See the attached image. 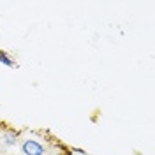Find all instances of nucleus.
<instances>
[{
	"label": "nucleus",
	"mask_w": 155,
	"mask_h": 155,
	"mask_svg": "<svg viewBox=\"0 0 155 155\" xmlns=\"http://www.w3.org/2000/svg\"><path fill=\"white\" fill-rule=\"evenodd\" d=\"M69 152L71 150H67L65 145L60 143L48 130H19L18 155H69Z\"/></svg>",
	"instance_id": "1"
},
{
	"label": "nucleus",
	"mask_w": 155,
	"mask_h": 155,
	"mask_svg": "<svg viewBox=\"0 0 155 155\" xmlns=\"http://www.w3.org/2000/svg\"><path fill=\"white\" fill-rule=\"evenodd\" d=\"M19 130L0 124V155H18Z\"/></svg>",
	"instance_id": "2"
},
{
	"label": "nucleus",
	"mask_w": 155,
	"mask_h": 155,
	"mask_svg": "<svg viewBox=\"0 0 155 155\" xmlns=\"http://www.w3.org/2000/svg\"><path fill=\"white\" fill-rule=\"evenodd\" d=\"M69 155H90V153H85V152H79V150H71Z\"/></svg>",
	"instance_id": "4"
},
{
	"label": "nucleus",
	"mask_w": 155,
	"mask_h": 155,
	"mask_svg": "<svg viewBox=\"0 0 155 155\" xmlns=\"http://www.w3.org/2000/svg\"><path fill=\"white\" fill-rule=\"evenodd\" d=\"M0 64H4V65H7V67H14L16 65V62L11 58L9 53H5V51H0Z\"/></svg>",
	"instance_id": "3"
}]
</instances>
